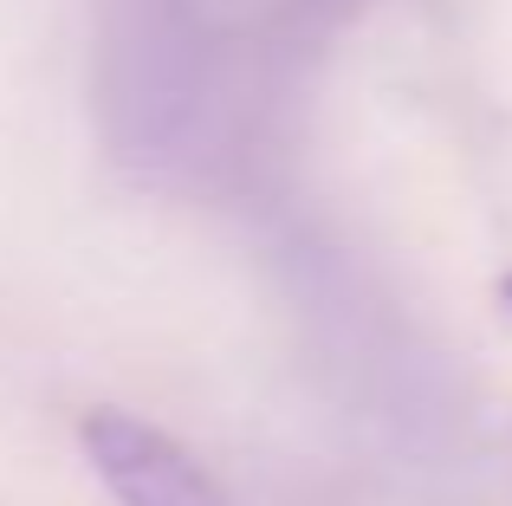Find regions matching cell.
<instances>
[{
  "mask_svg": "<svg viewBox=\"0 0 512 506\" xmlns=\"http://www.w3.org/2000/svg\"><path fill=\"white\" fill-rule=\"evenodd\" d=\"M78 442L117 506H240L169 429L137 422L124 409H91Z\"/></svg>",
  "mask_w": 512,
  "mask_h": 506,
  "instance_id": "cell-1",
  "label": "cell"
},
{
  "mask_svg": "<svg viewBox=\"0 0 512 506\" xmlns=\"http://www.w3.org/2000/svg\"><path fill=\"white\" fill-rule=\"evenodd\" d=\"M318 0H169L175 26L195 46H260L312 13Z\"/></svg>",
  "mask_w": 512,
  "mask_h": 506,
  "instance_id": "cell-2",
  "label": "cell"
},
{
  "mask_svg": "<svg viewBox=\"0 0 512 506\" xmlns=\"http://www.w3.org/2000/svg\"><path fill=\"white\" fill-rule=\"evenodd\" d=\"M506 299H512V286H506Z\"/></svg>",
  "mask_w": 512,
  "mask_h": 506,
  "instance_id": "cell-3",
  "label": "cell"
}]
</instances>
